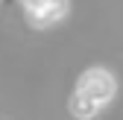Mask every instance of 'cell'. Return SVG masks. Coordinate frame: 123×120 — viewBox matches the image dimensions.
Returning a JSON list of instances; mask_svg holds the SVG:
<instances>
[{"instance_id": "1", "label": "cell", "mask_w": 123, "mask_h": 120, "mask_svg": "<svg viewBox=\"0 0 123 120\" xmlns=\"http://www.w3.org/2000/svg\"><path fill=\"white\" fill-rule=\"evenodd\" d=\"M76 91H82L85 97H91L94 102L105 106V102L114 97V79H111L109 70H103V67H91V70H85L82 76H79Z\"/></svg>"}, {"instance_id": "2", "label": "cell", "mask_w": 123, "mask_h": 120, "mask_svg": "<svg viewBox=\"0 0 123 120\" xmlns=\"http://www.w3.org/2000/svg\"><path fill=\"white\" fill-rule=\"evenodd\" d=\"M24 9H26L29 24L44 29V26H53L56 21L65 18L68 0H24Z\"/></svg>"}, {"instance_id": "3", "label": "cell", "mask_w": 123, "mask_h": 120, "mask_svg": "<svg viewBox=\"0 0 123 120\" xmlns=\"http://www.w3.org/2000/svg\"><path fill=\"white\" fill-rule=\"evenodd\" d=\"M97 111H100V102H94L91 97H85L82 91H73V97H70V114H73V117L91 120Z\"/></svg>"}]
</instances>
